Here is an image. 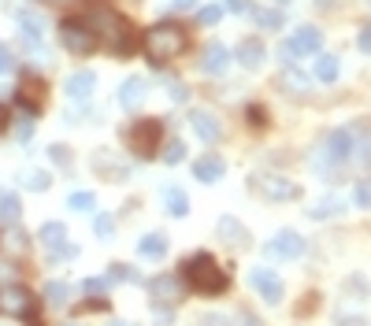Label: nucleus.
Listing matches in <instances>:
<instances>
[{
  "mask_svg": "<svg viewBox=\"0 0 371 326\" xmlns=\"http://www.w3.org/2000/svg\"><path fill=\"white\" fill-rule=\"evenodd\" d=\"M0 130H8V111L0 108Z\"/></svg>",
  "mask_w": 371,
  "mask_h": 326,
  "instance_id": "nucleus-50",
  "label": "nucleus"
},
{
  "mask_svg": "<svg viewBox=\"0 0 371 326\" xmlns=\"http://www.w3.org/2000/svg\"><path fill=\"white\" fill-rule=\"evenodd\" d=\"M182 279H186L189 289H197L201 297H219V293L231 289V274L223 271L216 264V256H208V252H197V256L186 259V264H182Z\"/></svg>",
  "mask_w": 371,
  "mask_h": 326,
  "instance_id": "nucleus-1",
  "label": "nucleus"
},
{
  "mask_svg": "<svg viewBox=\"0 0 371 326\" xmlns=\"http://www.w3.org/2000/svg\"><path fill=\"white\" fill-rule=\"evenodd\" d=\"M249 119H253V126H267V116H264V108H249Z\"/></svg>",
  "mask_w": 371,
  "mask_h": 326,
  "instance_id": "nucleus-46",
  "label": "nucleus"
},
{
  "mask_svg": "<svg viewBox=\"0 0 371 326\" xmlns=\"http://www.w3.org/2000/svg\"><path fill=\"white\" fill-rule=\"evenodd\" d=\"M253 189L260 193L264 201H271V204H286V201L301 197V186L289 182V178H282V174H253Z\"/></svg>",
  "mask_w": 371,
  "mask_h": 326,
  "instance_id": "nucleus-6",
  "label": "nucleus"
},
{
  "mask_svg": "<svg viewBox=\"0 0 371 326\" xmlns=\"http://www.w3.org/2000/svg\"><path fill=\"white\" fill-rule=\"evenodd\" d=\"M319 48H323V34H319V26H297L294 34L286 41V56H316Z\"/></svg>",
  "mask_w": 371,
  "mask_h": 326,
  "instance_id": "nucleus-10",
  "label": "nucleus"
},
{
  "mask_svg": "<svg viewBox=\"0 0 371 326\" xmlns=\"http://www.w3.org/2000/svg\"><path fill=\"white\" fill-rule=\"evenodd\" d=\"M108 282H141V274L126 264H111L108 267Z\"/></svg>",
  "mask_w": 371,
  "mask_h": 326,
  "instance_id": "nucleus-31",
  "label": "nucleus"
},
{
  "mask_svg": "<svg viewBox=\"0 0 371 326\" xmlns=\"http://www.w3.org/2000/svg\"><path fill=\"white\" fill-rule=\"evenodd\" d=\"M353 201H357L360 208H371V182H357V189H353Z\"/></svg>",
  "mask_w": 371,
  "mask_h": 326,
  "instance_id": "nucleus-39",
  "label": "nucleus"
},
{
  "mask_svg": "<svg viewBox=\"0 0 371 326\" xmlns=\"http://www.w3.org/2000/svg\"><path fill=\"white\" fill-rule=\"evenodd\" d=\"M23 215V204L15 193H0V223H19Z\"/></svg>",
  "mask_w": 371,
  "mask_h": 326,
  "instance_id": "nucleus-27",
  "label": "nucleus"
},
{
  "mask_svg": "<svg viewBox=\"0 0 371 326\" xmlns=\"http://www.w3.org/2000/svg\"><path fill=\"white\" fill-rule=\"evenodd\" d=\"M275 4H286V0H275Z\"/></svg>",
  "mask_w": 371,
  "mask_h": 326,
  "instance_id": "nucleus-51",
  "label": "nucleus"
},
{
  "mask_svg": "<svg viewBox=\"0 0 371 326\" xmlns=\"http://www.w3.org/2000/svg\"><path fill=\"white\" fill-rule=\"evenodd\" d=\"M67 297H71V286H67V282H48V286H45V300H48V304L60 308V304H67Z\"/></svg>",
  "mask_w": 371,
  "mask_h": 326,
  "instance_id": "nucleus-30",
  "label": "nucleus"
},
{
  "mask_svg": "<svg viewBox=\"0 0 371 326\" xmlns=\"http://www.w3.org/2000/svg\"><path fill=\"white\" fill-rule=\"evenodd\" d=\"M19 23H23V41H26L30 48H34V45H41V30H45V19H41V15L26 11Z\"/></svg>",
  "mask_w": 371,
  "mask_h": 326,
  "instance_id": "nucleus-25",
  "label": "nucleus"
},
{
  "mask_svg": "<svg viewBox=\"0 0 371 326\" xmlns=\"http://www.w3.org/2000/svg\"><path fill=\"white\" fill-rule=\"evenodd\" d=\"M89 26L96 30V41H104L116 56H131L134 48H138L131 23H126L123 15H116V11H108V8H93V23H89Z\"/></svg>",
  "mask_w": 371,
  "mask_h": 326,
  "instance_id": "nucleus-3",
  "label": "nucleus"
},
{
  "mask_svg": "<svg viewBox=\"0 0 371 326\" xmlns=\"http://www.w3.org/2000/svg\"><path fill=\"white\" fill-rule=\"evenodd\" d=\"M93 230H96V237H111V230H116V223H111V215H108V211H101V215L93 219Z\"/></svg>",
  "mask_w": 371,
  "mask_h": 326,
  "instance_id": "nucleus-36",
  "label": "nucleus"
},
{
  "mask_svg": "<svg viewBox=\"0 0 371 326\" xmlns=\"http://www.w3.org/2000/svg\"><path fill=\"white\" fill-rule=\"evenodd\" d=\"M253 19H256V23H260L264 30H282V23H286V15H282L279 8H264V11H260V8H253Z\"/></svg>",
  "mask_w": 371,
  "mask_h": 326,
  "instance_id": "nucleus-29",
  "label": "nucleus"
},
{
  "mask_svg": "<svg viewBox=\"0 0 371 326\" xmlns=\"http://www.w3.org/2000/svg\"><path fill=\"white\" fill-rule=\"evenodd\" d=\"M164 204H167V215H175V219L189 215V197L182 186H164Z\"/></svg>",
  "mask_w": 371,
  "mask_h": 326,
  "instance_id": "nucleus-23",
  "label": "nucleus"
},
{
  "mask_svg": "<svg viewBox=\"0 0 371 326\" xmlns=\"http://www.w3.org/2000/svg\"><path fill=\"white\" fill-rule=\"evenodd\" d=\"M48 156H52V163H60V167H71V149L67 145H52Z\"/></svg>",
  "mask_w": 371,
  "mask_h": 326,
  "instance_id": "nucleus-37",
  "label": "nucleus"
},
{
  "mask_svg": "<svg viewBox=\"0 0 371 326\" xmlns=\"http://www.w3.org/2000/svg\"><path fill=\"white\" fill-rule=\"evenodd\" d=\"M338 74H342V60H338V56H319L316 60V78L319 82H327V86H331V82H338Z\"/></svg>",
  "mask_w": 371,
  "mask_h": 326,
  "instance_id": "nucleus-26",
  "label": "nucleus"
},
{
  "mask_svg": "<svg viewBox=\"0 0 371 326\" xmlns=\"http://www.w3.org/2000/svg\"><path fill=\"white\" fill-rule=\"evenodd\" d=\"M227 67H231L227 45H223V41L204 45V52H201V71H204L208 78H219V74H227Z\"/></svg>",
  "mask_w": 371,
  "mask_h": 326,
  "instance_id": "nucleus-12",
  "label": "nucleus"
},
{
  "mask_svg": "<svg viewBox=\"0 0 371 326\" xmlns=\"http://www.w3.org/2000/svg\"><path fill=\"white\" fill-rule=\"evenodd\" d=\"M167 96H171V101H175V104H182V101H186V96H189V89L182 86V82H167Z\"/></svg>",
  "mask_w": 371,
  "mask_h": 326,
  "instance_id": "nucleus-41",
  "label": "nucleus"
},
{
  "mask_svg": "<svg viewBox=\"0 0 371 326\" xmlns=\"http://www.w3.org/2000/svg\"><path fill=\"white\" fill-rule=\"evenodd\" d=\"M249 282H253V289L260 293L267 304H282L286 286H282V279H279L275 271H267V267H253V271H249Z\"/></svg>",
  "mask_w": 371,
  "mask_h": 326,
  "instance_id": "nucleus-11",
  "label": "nucleus"
},
{
  "mask_svg": "<svg viewBox=\"0 0 371 326\" xmlns=\"http://www.w3.org/2000/svg\"><path fill=\"white\" fill-rule=\"evenodd\" d=\"M223 174H227V159L216 156V152H208V156H201L197 163H193V178L204 182V186H216Z\"/></svg>",
  "mask_w": 371,
  "mask_h": 326,
  "instance_id": "nucleus-14",
  "label": "nucleus"
},
{
  "mask_svg": "<svg viewBox=\"0 0 371 326\" xmlns=\"http://www.w3.org/2000/svg\"><path fill=\"white\" fill-rule=\"evenodd\" d=\"M93 89H96V74L93 71H74L67 78V96H71L74 104H86L89 96H93Z\"/></svg>",
  "mask_w": 371,
  "mask_h": 326,
  "instance_id": "nucleus-22",
  "label": "nucleus"
},
{
  "mask_svg": "<svg viewBox=\"0 0 371 326\" xmlns=\"http://www.w3.org/2000/svg\"><path fill=\"white\" fill-rule=\"evenodd\" d=\"M357 45H360V52H371V23H364V26H360Z\"/></svg>",
  "mask_w": 371,
  "mask_h": 326,
  "instance_id": "nucleus-45",
  "label": "nucleus"
},
{
  "mask_svg": "<svg viewBox=\"0 0 371 326\" xmlns=\"http://www.w3.org/2000/svg\"><path fill=\"white\" fill-rule=\"evenodd\" d=\"M0 252L11 256V259H23V256L30 252V237H26V230H19L15 223H8V230L0 234Z\"/></svg>",
  "mask_w": 371,
  "mask_h": 326,
  "instance_id": "nucleus-18",
  "label": "nucleus"
},
{
  "mask_svg": "<svg viewBox=\"0 0 371 326\" xmlns=\"http://www.w3.org/2000/svg\"><path fill=\"white\" fill-rule=\"evenodd\" d=\"M108 286H111L108 279H86V282H82V289L89 293V297H101V293H104Z\"/></svg>",
  "mask_w": 371,
  "mask_h": 326,
  "instance_id": "nucleus-40",
  "label": "nucleus"
},
{
  "mask_svg": "<svg viewBox=\"0 0 371 326\" xmlns=\"http://www.w3.org/2000/svg\"><path fill=\"white\" fill-rule=\"evenodd\" d=\"M145 96H149V86H145V78H126L119 86V108L123 111H138L145 104Z\"/></svg>",
  "mask_w": 371,
  "mask_h": 326,
  "instance_id": "nucleus-19",
  "label": "nucleus"
},
{
  "mask_svg": "<svg viewBox=\"0 0 371 326\" xmlns=\"http://www.w3.org/2000/svg\"><path fill=\"white\" fill-rule=\"evenodd\" d=\"M204 326H231L223 315H204Z\"/></svg>",
  "mask_w": 371,
  "mask_h": 326,
  "instance_id": "nucleus-49",
  "label": "nucleus"
},
{
  "mask_svg": "<svg viewBox=\"0 0 371 326\" xmlns=\"http://www.w3.org/2000/svg\"><path fill=\"white\" fill-rule=\"evenodd\" d=\"M138 256L141 259H164L167 256V237L164 234H145L138 241Z\"/></svg>",
  "mask_w": 371,
  "mask_h": 326,
  "instance_id": "nucleus-24",
  "label": "nucleus"
},
{
  "mask_svg": "<svg viewBox=\"0 0 371 326\" xmlns=\"http://www.w3.org/2000/svg\"><path fill=\"white\" fill-rule=\"evenodd\" d=\"M189 123H193V130H197V137H201V141H208V145L223 141V123L212 116V111H204V108L189 111Z\"/></svg>",
  "mask_w": 371,
  "mask_h": 326,
  "instance_id": "nucleus-15",
  "label": "nucleus"
},
{
  "mask_svg": "<svg viewBox=\"0 0 371 326\" xmlns=\"http://www.w3.org/2000/svg\"><path fill=\"white\" fill-rule=\"evenodd\" d=\"M0 312L11 315V319H34L38 300L26 286H4L0 289Z\"/></svg>",
  "mask_w": 371,
  "mask_h": 326,
  "instance_id": "nucleus-7",
  "label": "nucleus"
},
{
  "mask_svg": "<svg viewBox=\"0 0 371 326\" xmlns=\"http://www.w3.org/2000/svg\"><path fill=\"white\" fill-rule=\"evenodd\" d=\"M123 137H126V149H131L134 156L141 159H153L156 149H160V137H164V123L160 119H138L123 130Z\"/></svg>",
  "mask_w": 371,
  "mask_h": 326,
  "instance_id": "nucleus-4",
  "label": "nucleus"
},
{
  "mask_svg": "<svg viewBox=\"0 0 371 326\" xmlns=\"http://www.w3.org/2000/svg\"><path fill=\"white\" fill-rule=\"evenodd\" d=\"M186 45H189V38L179 23H156L149 34H145V56H149L156 67H164V63L179 60L186 52Z\"/></svg>",
  "mask_w": 371,
  "mask_h": 326,
  "instance_id": "nucleus-2",
  "label": "nucleus"
},
{
  "mask_svg": "<svg viewBox=\"0 0 371 326\" xmlns=\"http://www.w3.org/2000/svg\"><path fill=\"white\" fill-rule=\"evenodd\" d=\"M15 67V56H11V48L8 45H0V74H8Z\"/></svg>",
  "mask_w": 371,
  "mask_h": 326,
  "instance_id": "nucleus-43",
  "label": "nucleus"
},
{
  "mask_svg": "<svg viewBox=\"0 0 371 326\" xmlns=\"http://www.w3.org/2000/svg\"><path fill=\"white\" fill-rule=\"evenodd\" d=\"M82 308H86V312H108V300H104V297H96V300H86Z\"/></svg>",
  "mask_w": 371,
  "mask_h": 326,
  "instance_id": "nucleus-47",
  "label": "nucleus"
},
{
  "mask_svg": "<svg viewBox=\"0 0 371 326\" xmlns=\"http://www.w3.org/2000/svg\"><path fill=\"white\" fill-rule=\"evenodd\" d=\"M264 256L267 259H297V256H304V237L297 230H279L264 244Z\"/></svg>",
  "mask_w": 371,
  "mask_h": 326,
  "instance_id": "nucleus-9",
  "label": "nucleus"
},
{
  "mask_svg": "<svg viewBox=\"0 0 371 326\" xmlns=\"http://www.w3.org/2000/svg\"><path fill=\"white\" fill-rule=\"evenodd\" d=\"M60 41L74 56H89V52H96V45H101L96 41V30L82 19H63L60 23Z\"/></svg>",
  "mask_w": 371,
  "mask_h": 326,
  "instance_id": "nucleus-5",
  "label": "nucleus"
},
{
  "mask_svg": "<svg viewBox=\"0 0 371 326\" xmlns=\"http://www.w3.org/2000/svg\"><path fill=\"white\" fill-rule=\"evenodd\" d=\"M71 211H93L96 208V197H93V193H71Z\"/></svg>",
  "mask_w": 371,
  "mask_h": 326,
  "instance_id": "nucleus-35",
  "label": "nucleus"
},
{
  "mask_svg": "<svg viewBox=\"0 0 371 326\" xmlns=\"http://www.w3.org/2000/svg\"><path fill=\"white\" fill-rule=\"evenodd\" d=\"M342 211H345V204L338 201V197H323L319 204L309 208V215H312V219H331V215H342Z\"/></svg>",
  "mask_w": 371,
  "mask_h": 326,
  "instance_id": "nucleus-28",
  "label": "nucleus"
},
{
  "mask_svg": "<svg viewBox=\"0 0 371 326\" xmlns=\"http://www.w3.org/2000/svg\"><path fill=\"white\" fill-rule=\"evenodd\" d=\"M264 60H267V48H264L260 38H245V41L238 45V63H241L245 71H260Z\"/></svg>",
  "mask_w": 371,
  "mask_h": 326,
  "instance_id": "nucleus-17",
  "label": "nucleus"
},
{
  "mask_svg": "<svg viewBox=\"0 0 371 326\" xmlns=\"http://www.w3.org/2000/svg\"><path fill=\"white\" fill-rule=\"evenodd\" d=\"M153 319H156V326H171V322H175L164 304H153Z\"/></svg>",
  "mask_w": 371,
  "mask_h": 326,
  "instance_id": "nucleus-44",
  "label": "nucleus"
},
{
  "mask_svg": "<svg viewBox=\"0 0 371 326\" xmlns=\"http://www.w3.org/2000/svg\"><path fill=\"white\" fill-rule=\"evenodd\" d=\"M216 237L223 241V244H227V249H249V230H245V226H241L234 215H223L219 223H216Z\"/></svg>",
  "mask_w": 371,
  "mask_h": 326,
  "instance_id": "nucleus-13",
  "label": "nucleus"
},
{
  "mask_svg": "<svg viewBox=\"0 0 371 326\" xmlns=\"http://www.w3.org/2000/svg\"><path fill=\"white\" fill-rule=\"evenodd\" d=\"M149 293H153V304H164V308H175L182 297H186V279L182 274H156V279L149 282Z\"/></svg>",
  "mask_w": 371,
  "mask_h": 326,
  "instance_id": "nucleus-8",
  "label": "nucleus"
},
{
  "mask_svg": "<svg viewBox=\"0 0 371 326\" xmlns=\"http://www.w3.org/2000/svg\"><path fill=\"white\" fill-rule=\"evenodd\" d=\"M182 159H186V145L179 137H171L167 149H164V163H171V167H175V163H182Z\"/></svg>",
  "mask_w": 371,
  "mask_h": 326,
  "instance_id": "nucleus-34",
  "label": "nucleus"
},
{
  "mask_svg": "<svg viewBox=\"0 0 371 326\" xmlns=\"http://www.w3.org/2000/svg\"><path fill=\"white\" fill-rule=\"evenodd\" d=\"M15 137H19V141H30V137H34V123H30V111H26L19 123H15Z\"/></svg>",
  "mask_w": 371,
  "mask_h": 326,
  "instance_id": "nucleus-38",
  "label": "nucleus"
},
{
  "mask_svg": "<svg viewBox=\"0 0 371 326\" xmlns=\"http://www.w3.org/2000/svg\"><path fill=\"white\" fill-rule=\"evenodd\" d=\"M197 0H171V11H189Z\"/></svg>",
  "mask_w": 371,
  "mask_h": 326,
  "instance_id": "nucleus-48",
  "label": "nucleus"
},
{
  "mask_svg": "<svg viewBox=\"0 0 371 326\" xmlns=\"http://www.w3.org/2000/svg\"><path fill=\"white\" fill-rule=\"evenodd\" d=\"M279 89H282L286 96H304V93L312 89V78L304 74L301 67H294V63H289V67L279 74Z\"/></svg>",
  "mask_w": 371,
  "mask_h": 326,
  "instance_id": "nucleus-21",
  "label": "nucleus"
},
{
  "mask_svg": "<svg viewBox=\"0 0 371 326\" xmlns=\"http://www.w3.org/2000/svg\"><path fill=\"white\" fill-rule=\"evenodd\" d=\"M223 15H227V8H223V4H208V8L197 11V19H201V26H216Z\"/></svg>",
  "mask_w": 371,
  "mask_h": 326,
  "instance_id": "nucleus-33",
  "label": "nucleus"
},
{
  "mask_svg": "<svg viewBox=\"0 0 371 326\" xmlns=\"http://www.w3.org/2000/svg\"><path fill=\"white\" fill-rule=\"evenodd\" d=\"M48 182H52V178H48L45 171H23V186H26V189H34V193H45Z\"/></svg>",
  "mask_w": 371,
  "mask_h": 326,
  "instance_id": "nucleus-32",
  "label": "nucleus"
},
{
  "mask_svg": "<svg viewBox=\"0 0 371 326\" xmlns=\"http://www.w3.org/2000/svg\"><path fill=\"white\" fill-rule=\"evenodd\" d=\"M227 11H234V15H253V0H227Z\"/></svg>",
  "mask_w": 371,
  "mask_h": 326,
  "instance_id": "nucleus-42",
  "label": "nucleus"
},
{
  "mask_svg": "<svg viewBox=\"0 0 371 326\" xmlns=\"http://www.w3.org/2000/svg\"><path fill=\"white\" fill-rule=\"evenodd\" d=\"M19 104L34 116V111H41V104H45V82L41 78H34V74H26L23 78V86H19Z\"/></svg>",
  "mask_w": 371,
  "mask_h": 326,
  "instance_id": "nucleus-20",
  "label": "nucleus"
},
{
  "mask_svg": "<svg viewBox=\"0 0 371 326\" xmlns=\"http://www.w3.org/2000/svg\"><path fill=\"white\" fill-rule=\"evenodd\" d=\"M353 137H357V130H349V126L334 130V134L327 137V159L331 163H345L353 156Z\"/></svg>",
  "mask_w": 371,
  "mask_h": 326,
  "instance_id": "nucleus-16",
  "label": "nucleus"
}]
</instances>
